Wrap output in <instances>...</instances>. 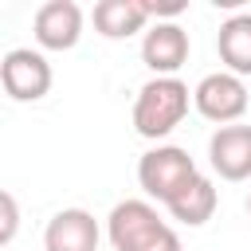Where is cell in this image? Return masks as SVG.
Returning <instances> with one entry per match:
<instances>
[{
  "instance_id": "6da1fadb",
  "label": "cell",
  "mask_w": 251,
  "mask_h": 251,
  "mask_svg": "<svg viewBox=\"0 0 251 251\" xmlns=\"http://www.w3.org/2000/svg\"><path fill=\"white\" fill-rule=\"evenodd\" d=\"M106 239L114 251H180V235L149 200H118L106 216Z\"/></svg>"
},
{
  "instance_id": "7a4b0ae2",
  "label": "cell",
  "mask_w": 251,
  "mask_h": 251,
  "mask_svg": "<svg viewBox=\"0 0 251 251\" xmlns=\"http://www.w3.org/2000/svg\"><path fill=\"white\" fill-rule=\"evenodd\" d=\"M188 98H192V90H188L180 78H149V82L137 90V102H133V129H137L145 141L169 137V133L184 122Z\"/></svg>"
},
{
  "instance_id": "3957f363",
  "label": "cell",
  "mask_w": 251,
  "mask_h": 251,
  "mask_svg": "<svg viewBox=\"0 0 251 251\" xmlns=\"http://www.w3.org/2000/svg\"><path fill=\"white\" fill-rule=\"evenodd\" d=\"M196 176H200V169L188 157V149H180V145H157V149L141 153V161H137V184H141V192L149 200H161V204H169Z\"/></svg>"
},
{
  "instance_id": "277c9868",
  "label": "cell",
  "mask_w": 251,
  "mask_h": 251,
  "mask_svg": "<svg viewBox=\"0 0 251 251\" xmlns=\"http://www.w3.org/2000/svg\"><path fill=\"white\" fill-rule=\"evenodd\" d=\"M247 102H251L247 82H243L239 75H231V71H212V75H204V78L196 82V90H192L196 114L208 118V122H216V129H220V126H235V122L247 114Z\"/></svg>"
},
{
  "instance_id": "5b68a950",
  "label": "cell",
  "mask_w": 251,
  "mask_h": 251,
  "mask_svg": "<svg viewBox=\"0 0 251 251\" xmlns=\"http://www.w3.org/2000/svg\"><path fill=\"white\" fill-rule=\"evenodd\" d=\"M51 63L43 51L31 47H12L0 59V86L12 102H39L51 90Z\"/></svg>"
},
{
  "instance_id": "8992f818",
  "label": "cell",
  "mask_w": 251,
  "mask_h": 251,
  "mask_svg": "<svg viewBox=\"0 0 251 251\" xmlns=\"http://www.w3.org/2000/svg\"><path fill=\"white\" fill-rule=\"evenodd\" d=\"M31 35L43 51H71L82 39V8L75 0H47L35 8Z\"/></svg>"
},
{
  "instance_id": "52a82bcc",
  "label": "cell",
  "mask_w": 251,
  "mask_h": 251,
  "mask_svg": "<svg viewBox=\"0 0 251 251\" xmlns=\"http://www.w3.org/2000/svg\"><path fill=\"white\" fill-rule=\"evenodd\" d=\"M141 63L153 71V78H176V71L188 63V31L176 20L153 24L141 39Z\"/></svg>"
},
{
  "instance_id": "ba28073f",
  "label": "cell",
  "mask_w": 251,
  "mask_h": 251,
  "mask_svg": "<svg viewBox=\"0 0 251 251\" xmlns=\"http://www.w3.org/2000/svg\"><path fill=\"white\" fill-rule=\"evenodd\" d=\"M208 165L220 180H247L251 176V126H220L208 137Z\"/></svg>"
},
{
  "instance_id": "9c48e42d",
  "label": "cell",
  "mask_w": 251,
  "mask_h": 251,
  "mask_svg": "<svg viewBox=\"0 0 251 251\" xmlns=\"http://www.w3.org/2000/svg\"><path fill=\"white\" fill-rule=\"evenodd\" d=\"M102 227L86 208H63L43 227V251H98Z\"/></svg>"
},
{
  "instance_id": "30bf717a",
  "label": "cell",
  "mask_w": 251,
  "mask_h": 251,
  "mask_svg": "<svg viewBox=\"0 0 251 251\" xmlns=\"http://www.w3.org/2000/svg\"><path fill=\"white\" fill-rule=\"evenodd\" d=\"M94 31L106 39H129L137 31H149V4L145 0H98L94 12Z\"/></svg>"
},
{
  "instance_id": "8fae6325",
  "label": "cell",
  "mask_w": 251,
  "mask_h": 251,
  "mask_svg": "<svg viewBox=\"0 0 251 251\" xmlns=\"http://www.w3.org/2000/svg\"><path fill=\"white\" fill-rule=\"evenodd\" d=\"M216 51H220L224 71H231L239 78L251 75V12H235V16H227L220 24Z\"/></svg>"
},
{
  "instance_id": "7c38bea8",
  "label": "cell",
  "mask_w": 251,
  "mask_h": 251,
  "mask_svg": "<svg viewBox=\"0 0 251 251\" xmlns=\"http://www.w3.org/2000/svg\"><path fill=\"white\" fill-rule=\"evenodd\" d=\"M216 204H220V192H216V184H212V176H196L188 188H180L165 208H169V216L176 220V224H184V227H200V224H208L212 220V212H216Z\"/></svg>"
},
{
  "instance_id": "4fadbf2b",
  "label": "cell",
  "mask_w": 251,
  "mask_h": 251,
  "mask_svg": "<svg viewBox=\"0 0 251 251\" xmlns=\"http://www.w3.org/2000/svg\"><path fill=\"white\" fill-rule=\"evenodd\" d=\"M0 212H4V224H0V243L8 247L16 239V227H20V208H16V196L12 192H0Z\"/></svg>"
},
{
  "instance_id": "5bb4252c",
  "label": "cell",
  "mask_w": 251,
  "mask_h": 251,
  "mask_svg": "<svg viewBox=\"0 0 251 251\" xmlns=\"http://www.w3.org/2000/svg\"><path fill=\"white\" fill-rule=\"evenodd\" d=\"M247 216H251V192H247Z\"/></svg>"
}]
</instances>
